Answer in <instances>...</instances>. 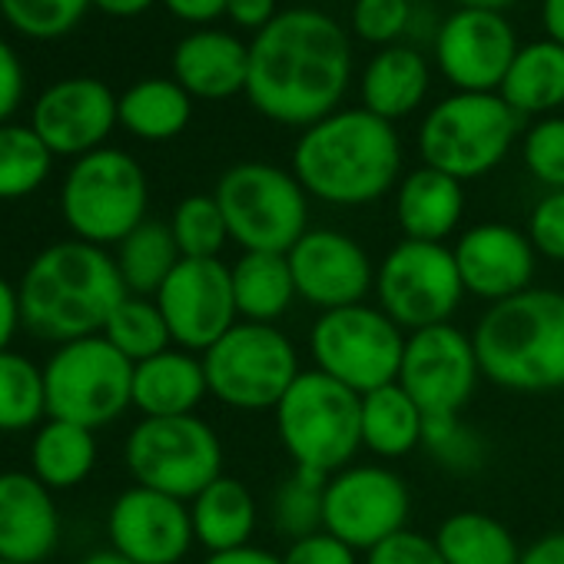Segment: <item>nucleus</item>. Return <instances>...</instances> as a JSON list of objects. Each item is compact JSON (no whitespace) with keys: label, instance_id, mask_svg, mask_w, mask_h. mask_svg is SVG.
I'll return each instance as SVG.
<instances>
[{"label":"nucleus","instance_id":"1","mask_svg":"<svg viewBox=\"0 0 564 564\" xmlns=\"http://www.w3.org/2000/svg\"><path fill=\"white\" fill-rule=\"evenodd\" d=\"M352 47L346 31L313 8L282 11L249 44V104L272 123L303 127L339 110L349 90Z\"/></svg>","mask_w":564,"mask_h":564},{"label":"nucleus","instance_id":"2","mask_svg":"<svg viewBox=\"0 0 564 564\" xmlns=\"http://www.w3.org/2000/svg\"><path fill=\"white\" fill-rule=\"evenodd\" d=\"M127 296L117 259L84 239L47 246L28 265L18 290L21 323L34 336L61 346L100 336Z\"/></svg>","mask_w":564,"mask_h":564},{"label":"nucleus","instance_id":"3","mask_svg":"<svg viewBox=\"0 0 564 564\" xmlns=\"http://www.w3.org/2000/svg\"><path fill=\"white\" fill-rule=\"evenodd\" d=\"M293 173L310 196L329 206H369L395 189L402 173L395 123L366 107L336 110L303 130L293 150Z\"/></svg>","mask_w":564,"mask_h":564},{"label":"nucleus","instance_id":"4","mask_svg":"<svg viewBox=\"0 0 564 564\" xmlns=\"http://www.w3.org/2000/svg\"><path fill=\"white\" fill-rule=\"evenodd\" d=\"M475 356L481 379L508 392L564 389V293L524 290L478 319Z\"/></svg>","mask_w":564,"mask_h":564},{"label":"nucleus","instance_id":"5","mask_svg":"<svg viewBox=\"0 0 564 564\" xmlns=\"http://www.w3.org/2000/svg\"><path fill=\"white\" fill-rule=\"evenodd\" d=\"M362 395L329 379L319 369L300 372V379L272 409L279 442L296 468L336 475L352 465L362 448Z\"/></svg>","mask_w":564,"mask_h":564},{"label":"nucleus","instance_id":"6","mask_svg":"<svg viewBox=\"0 0 564 564\" xmlns=\"http://www.w3.org/2000/svg\"><path fill=\"white\" fill-rule=\"evenodd\" d=\"M213 196L242 252H290L310 232V193L290 170L259 160L236 163Z\"/></svg>","mask_w":564,"mask_h":564},{"label":"nucleus","instance_id":"7","mask_svg":"<svg viewBox=\"0 0 564 564\" xmlns=\"http://www.w3.org/2000/svg\"><path fill=\"white\" fill-rule=\"evenodd\" d=\"M521 117L498 94H455L435 104L419 130L422 163L458 183L491 173L514 147Z\"/></svg>","mask_w":564,"mask_h":564},{"label":"nucleus","instance_id":"8","mask_svg":"<svg viewBox=\"0 0 564 564\" xmlns=\"http://www.w3.org/2000/svg\"><path fill=\"white\" fill-rule=\"evenodd\" d=\"M206 386L236 412H269L300 379V356L279 326L236 323L219 343L203 352Z\"/></svg>","mask_w":564,"mask_h":564},{"label":"nucleus","instance_id":"9","mask_svg":"<svg viewBox=\"0 0 564 564\" xmlns=\"http://www.w3.org/2000/svg\"><path fill=\"white\" fill-rule=\"evenodd\" d=\"M150 186L143 166L123 150H94L74 163L61 189V209L77 239L123 242L147 219Z\"/></svg>","mask_w":564,"mask_h":564},{"label":"nucleus","instance_id":"10","mask_svg":"<svg viewBox=\"0 0 564 564\" xmlns=\"http://www.w3.org/2000/svg\"><path fill=\"white\" fill-rule=\"evenodd\" d=\"M310 352L319 372L366 395L399 382L405 333L369 303L319 313L310 329Z\"/></svg>","mask_w":564,"mask_h":564},{"label":"nucleus","instance_id":"11","mask_svg":"<svg viewBox=\"0 0 564 564\" xmlns=\"http://www.w3.org/2000/svg\"><path fill=\"white\" fill-rule=\"evenodd\" d=\"M47 415L100 429L133 405V362L104 336L64 343L44 369Z\"/></svg>","mask_w":564,"mask_h":564},{"label":"nucleus","instance_id":"12","mask_svg":"<svg viewBox=\"0 0 564 564\" xmlns=\"http://www.w3.org/2000/svg\"><path fill=\"white\" fill-rule=\"evenodd\" d=\"M379 310L409 336L452 323L465 300L455 252L445 242L402 239L376 269Z\"/></svg>","mask_w":564,"mask_h":564},{"label":"nucleus","instance_id":"13","mask_svg":"<svg viewBox=\"0 0 564 564\" xmlns=\"http://www.w3.org/2000/svg\"><path fill=\"white\" fill-rule=\"evenodd\" d=\"M127 468L137 485L193 501L223 475V442L199 415L143 419L127 438Z\"/></svg>","mask_w":564,"mask_h":564},{"label":"nucleus","instance_id":"14","mask_svg":"<svg viewBox=\"0 0 564 564\" xmlns=\"http://www.w3.org/2000/svg\"><path fill=\"white\" fill-rule=\"evenodd\" d=\"M409 511V485L386 465H346L326 481L323 528L356 551H372L405 531Z\"/></svg>","mask_w":564,"mask_h":564},{"label":"nucleus","instance_id":"15","mask_svg":"<svg viewBox=\"0 0 564 564\" xmlns=\"http://www.w3.org/2000/svg\"><path fill=\"white\" fill-rule=\"evenodd\" d=\"M478 379L481 366L475 343L458 326L442 323L405 336L399 386L412 395L425 419L462 415L478 389Z\"/></svg>","mask_w":564,"mask_h":564},{"label":"nucleus","instance_id":"16","mask_svg":"<svg viewBox=\"0 0 564 564\" xmlns=\"http://www.w3.org/2000/svg\"><path fill=\"white\" fill-rule=\"evenodd\" d=\"M156 306L186 352H206L239 323L232 272L223 259H180L156 293Z\"/></svg>","mask_w":564,"mask_h":564},{"label":"nucleus","instance_id":"17","mask_svg":"<svg viewBox=\"0 0 564 564\" xmlns=\"http://www.w3.org/2000/svg\"><path fill=\"white\" fill-rule=\"evenodd\" d=\"M296 296L319 313L359 306L376 290V265L362 242L343 229H310L290 252Z\"/></svg>","mask_w":564,"mask_h":564},{"label":"nucleus","instance_id":"18","mask_svg":"<svg viewBox=\"0 0 564 564\" xmlns=\"http://www.w3.org/2000/svg\"><path fill=\"white\" fill-rule=\"evenodd\" d=\"M518 37L498 11L458 8L435 37V64L458 94H498Z\"/></svg>","mask_w":564,"mask_h":564},{"label":"nucleus","instance_id":"19","mask_svg":"<svg viewBox=\"0 0 564 564\" xmlns=\"http://www.w3.org/2000/svg\"><path fill=\"white\" fill-rule=\"evenodd\" d=\"M120 97L97 77H67L47 87L31 113L34 133L54 156H87L120 123Z\"/></svg>","mask_w":564,"mask_h":564},{"label":"nucleus","instance_id":"20","mask_svg":"<svg viewBox=\"0 0 564 564\" xmlns=\"http://www.w3.org/2000/svg\"><path fill=\"white\" fill-rule=\"evenodd\" d=\"M107 531L113 551L137 564H180L196 541L189 505L143 485L127 488L113 501Z\"/></svg>","mask_w":564,"mask_h":564},{"label":"nucleus","instance_id":"21","mask_svg":"<svg viewBox=\"0 0 564 564\" xmlns=\"http://www.w3.org/2000/svg\"><path fill=\"white\" fill-rule=\"evenodd\" d=\"M452 252L465 296H478L488 306L531 290L534 282L538 249L528 232L508 223H478L465 229Z\"/></svg>","mask_w":564,"mask_h":564},{"label":"nucleus","instance_id":"22","mask_svg":"<svg viewBox=\"0 0 564 564\" xmlns=\"http://www.w3.org/2000/svg\"><path fill=\"white\" fill-rule=\"evenodd\" d=\"M61 538L51 488L28 471L0 475V561L41 564Z\"/></svg>","mask_w":564,"mask_h":564},{"label":"nucleus","instance_id":"23","mask_svg":"<svg viewBox=\"0 0 564 564\" xmlns=\"http://www.w3.org/2000/svg\"><path fill=\"white\" fill-rule=\"evenodd\" d=\"M173 80L199 100H229L246 94L249 44L226 31H193L173 51Z\"/></svg>","mask_w":564,"mask_h":564},{"label":"nucleus","instance_id":"24","mask_svg":"<svg viewBox=\"0 0 564 564\" xmlns=\"http://www.w3.org/2000/svg\"><path fill=\"white\" fill-rule=\"evenodd\" d=\"M206 395V369L203 356L196 352L166 349L133 366V405L143 412V419L196 415Z\"/></svg>","mask_w":564,"mask_h":564},{"label":"nucleus","instance_id":"25","mask_svg":"<svg viewBox=\"0 0 564 564\" xmlns=\"http://www.w3.org/2000/svg\"><path fill=\"white\" fill-rule=\"evenodd\" d=\"M465 213V189L455 176L419 166L412 170L395 193V219L405 239L415 242H445Z\"/></svg>","mask_w":564,"mask_h":564},{"label":"nucleus","instance_id":"26","mask_svg":"<svg viewBox=\"0 0 564 564\" xmlns=\"http://www.w3.org/2000/svg\"><path fill=\"white\" fill-rule=\"evenodd\" d=\"M189 521H193V538L209 554H219L249 544L259 521V508L252 491L239 478L219 475L189 501Z\"/></svg>","mask_w":564,"mask_h":564},{"label":"nucleus","instance_id":"27","mask_svg":"<svg viewBox=\"0 0 564 564\" xmlns=\"http://www.w3.org/2000/svg\"><path fill=\"white\" fill-rule=\"evenodd\" d=\"M429 94V64L412 47H382L362 74V107L389 123L415 113Z\"/></svg>","mask_w":564,"mask_h":564},{"label":"nucleus","instance_id":"28","mask_svg":"<svg viewBox=\"0 0 564 564\" xmlns=\"http://www.w3.org/2000/svg\"><path fill=\"white\" fill-rule=\"evenodd\" d=\"M232 296L242 323L275 326L290 313L296 296V279L286 252H242L232 265Z\"/></svg>","mask_w":564,"mask_h":564},{"label":"nucleus","instance_id":"29","mask_svg":"<svg viewBox=\"0 0 564 564\" xmlns=\"http://www.w3.org/2000/svg\"><path fill=\"white\" fill-rule=\"evenodd\" d=\"M498 97L518 117H547L564 107V47L554 41L518 47Z\"/></svg>","mask_w":564,"mask_h":564},{"label":"nucleus","instance_id":"30","mask_svg":"<svg viewBox=\"0 0 564 564\" xmlns=\"http://www.w3.org/2000/svg\"><path fill=\"white\" fill-rule=\"evenodd\" d=\"M362 448L376 452L379 458H402L422 445L425 412L412 402V395L392 382L376 392L362 395Z\"/></svg>","mask_w":564,"mask_h":564},{"label":"nucleus","instance_id":"31","mask_svg":"<svg viewBox=\"0 0 564 564\" xmlns=\"http://www.w3.org/2000/svg\"><path fill=\"white\" fill-rule=\"evenodd\" d=\"M117 113L127 133L150 140V143H163L186 130L193 117V97L176 80L150 77V80L133 84L120 97Z\"/></svg>","mask_w":564,"mask_h":564},{"label":"nucleus","instance_id":"32","mask_svg":"<svg viewBox=\"0 0 564 564\" xmlns=\"http://www.w3.org/2000/svg\"><path fill=\"white\" fill-rule=\"evenodd\" d=\"M117 269L130 296H153L163 290L170 272L180 265L183 252L173 239L170 223L143 219L123 242H117Z\"/></svg>","mask_w":564,"mask_h":564},{"label":"nucleus","instance_id":"33","mask_svg":"<svg viewBox=\"0 0 564 564\" xmlns=\"http://www.w3.org/2000/svg\"><path fill=\"white\" fill-rule=\"evenodd\" d=\"M435 544L445 564H518L521 557L508 524L485 511L448 514L435 531Z\"/></svg>","mask_w":564,"mask_h":564},{"label":"nucleus","instance_id":"34","mask_svg":"<svg viewBox=\"0 0 564 564\" xmlns=\"http://www.w3.org/2000/svg\"><path fill=\"white\" fill-rule=\"evenodd\" d=\"M31 462H34V475L47 488H74L97 465V438L84 425L51 419L34 435Z\"/></svg>","mask_w":564,"mask_h":564},{"label":"nucleus","instance_id":"35","mask_svg":"<svg viewBox=\"0 0 564 564\" xmlns=\"http://www.w3.org/2000/svg\"><path fill=\"white\" fill-rule=\"evenodd\" d=\"M113 349H120L133 366L137 362H147L160 352H166L173 346V336H170V326L156 306V300H147V296H127L113 316L107 319L104 333H100Z\"/></svg>","mask_w":564,"mask_h":564},{"label":"nucleus","instance_id":"36","mask_svg":"<svg viewBox=\"0 0 564 564\" xmlns=\"http://www.w3.org/2000/svg\"><path fill=\"white\" fill-rule=\"evenodd\" d=\"M326 475L296 468L282 475L272 491V524L282 538H306L323 531V501H326Z\"/></svg>","mask_w":564,"mask_h":564},{"label":"nucleus","instance_id":"37","mask_svg":"<svg viewBox=\"0 0 564 564\" xmlns=\"http://www.w3.org/2000/svg\"><path fill=\"white\" fill-rule=\"evenodd\" d=\"M54 153L34 127H0V199L31 196L51 173Z\"/></svg>","mask_w":564,"mask_h":564},{"label":"nucleus","instance_id":"38","mask_svg":"<svg viewBox=\"0 0 564 564\" xmlns=\"http://www.w3.org/2000/svg\"><path fill=\"white\" fill-rule=\"evenodd\" d=\"M44 412V372L18 352H0V432L31 429Z\"/></svg>","mask_w":564,"mask_h":564},{"label":"nucleus","instance_id":"39","mask_svg":"<svg viewBox=\"0 0 564 564\" xmlns=\"http://www.w3.org/2000/svg\"><path fill=\"white\" fill-rule=\"evenodd\" d=\"M170 229L183 259H219L223 246L229 242L223 209L216 196H206V193L180 199V206L173 209Z\"/></svg>","mask_w":564,"mask_h":564},{"label":"nucleus","instance_id":"40","mask_svg":"<svg viewBox=\"0 0 564 564\" xmlns=\"http://www.w3.org/2000/svg\"><path fill=\"white\" fill-rule=\"evenodd\" d=\"M422 448L432 455L435 465H442V468H448L455 475H471L488 462L485 435H478V429L468 425L462 415H432V419H425Z\"/></svg>","mask_w":564,"mask_h":564},{"label":"nucleus","instance_id":"41","mask_svg":"<svg viewBox=\"0 0 564 564\" xmlns=\"http://www.w3.org/2000/svg\"><path fill=\"white\" fill-rule=\"evenodd\" d=\"M94 0H0V14L4 21L34 41H54L70 34Z\"/></svg>","mask_w":564,"mask_h":564},{"label":"nucleus","instance_id":"42","mask_svg":"<svg viewBox=\"0 0 564 564\" xmlns=\"http://www.w3.org/2000/svg\"><path fill=\"white\" fill-rule=\"evenodd\" d=\"M524 170L547 189H564V117L538 120L521 140Z\"/></svg>","mask_w":564,"mask_h":564},{"label":"nucleus","instance_id":"43","mask_svg":"<svg viewBox=\"0 0 564 564\" xmlns=\"http://www.w3.org/2000/svg\"><path fill=\"white\" fill-rule=\"evenodd\" d=\"M412 18V0H356L352 8V31L366 44L392 47Z\"/></svg>","mask_w":564,"mask_h":564},{"label":"nucleus","instance_id":"44","mask_svg":"<svg viewBox=\"0 0 564 564\" xmlns=\"http://www.w3.org/2000/svg\"><path fill=\"white\" fill-rule=\"evenodd\" d=\"M524 232L541 256L564 262V189H551L534 203Z\"/></svg>","mask_w":564,"mask_h":564},{"label":"nucleus","instance_id":"45","mask_svg":"<svg viewBox=\"0 0 564 564\" xmlns=\"http://www.w3.org/2000/svg\"><path fill=\"white\" fill-rule=\"evenodd\" d=\"M366 564H445L435 538L419 534L412 528L386 538L372 551H366Z\"/></svg>","mask_w":564,"mask_h":564},{"label":"nucleus","instance_id":"46","mask_svg":"<svg viewBox=\"0 0 564 564\" xmlns=\"http://www.w3.org/2000/svg\"><path fill=\"white\" fill-rule=\"evenodd\" d=\"M356 554H359L356 547H349L346 541H339L336 534L323 528L316 534L290 541L286 554H282V564H359Z\"/></svg>","mask_w":564,"mask_h":564},{"label":"nucleus","instance_id":"47","mask_svg":"<svg viewBox=\"0 0 564 564\" xmlns=\"http://www.w3.org/2000/svg\"><path fill=\"white\" fill-rule=\"evenodd\" d=\"M24 100V64L18 51L0 37V127H4Z\"/></svg>","mask_w":564,"mask_h":564},{"label":"nucleus","instance_id":"48","mask_svg":"<svg viewBox=\"0 0 564 564\" xmlns=\"http://www.w3.org/2000/svg\"><path fill=\"white\" fill-rule=\"evenodd\" d=\"M226 18L242 31H265L275 21V0H226Z\"/></svg>","mask_w":564,"mask_h":564},{"label":"nucleus","instance_id":"49","mask_svg":"<svg viewBox=\"0 0 564 564\" xmlns=\"http://www.w3.org/2000/svg\"><path fill=\"white\" fill-rule=\"evenodd\" d=\"M163 4L186 24H209L226 14V0H163Z\"/></svg>","mask_w":564,"mask_h":564},{"label":"nucleus","instance_id":"50","mask_svg":"<svg viewBox=\"0 0 564 564\" xmlns=\"http://www.w3.org/2000/svg\"><path fill=\"white\" fill-rule=\"evenodd\" d=\"M518 564H564V531H547L538 541H531Z\"/></svg>","mask_w":564,"mask_h":564},{"label":"nucleus","instance_id":"51","mask_svg":"<svg viewBox=\"0 0 564 564\" xmlns=\"http://www.w3.org/2000/svg\"><path fill=\"white\" fill-rule=\"evenodd\" d=\"M18 323H21V300L11 290V282L0 275V352H8V343L18 333Z\"/></svg>","mask_w":564,"mask_h":564},{"label":"nucleus","instance_id":"52","mask_svg":"<svg viewBox=\"0 0 564 564\" xmlns=\"http://www.w3.org/2000/svg\"><path fill=\"white\" fill-rule=\"evenodd\" d=\"M203 564H282V554H272L265 547L246 544V547H232V551L209 554Z\"/></svg>","mask_w":564,"mask_h":564},{"label":"nucleus","instance_id":"53","mask_svg":"<svg viewBox=\"0 0 564 564\" xmlns=\"http://www.w3.org/2000/svg\"><path fill=\"white\" fill-rule=\"evenodd\" d=\"M156 0H94V8L110 14V18H137L143 11H150Z\"/></svg>","mask_w":564,"mask_h":564},{"label":"nucleus","instance_id":"54","mask_svg":"<svg viewBox=\"0 0 564 564\" xmlns=\"http://www.w3.org/2000/svg\"><path fill=\"white\" fill-rule=\"evenodd\" d=\"M544 31H547V41L561 44L564 47V0H544Z\"/></svg>","mask_w":564,"mask_h":564},{"label":"nucleus","instance_id":"55","mask_svg":"<svg viewBox=\"0 0 564 564\" xmlns=\"http://www.w3.org/2000/svg\"><path fill=\"white\" fill-rule=\"evenodd\" d=\"M80 564H137V561H130V557H123L120 551L107 547V551H94V554H87Z\"/></svg>","mask_w":564,"mask_h":564},{"label":"nucleus","instance_id":"56","mask_svg":"<svg viewBox=\"0 0 564 564\" xmlns=\"http://www.w3.org/2000/svg\"><path fill=\"white\" fill-rule=\"evenodd\" d=\"M462 8H478V11H505L508 4H514V0H458Z\"/></svg>","mask_w":564,"mask_h":564},{"label":"nucleus","instance_id":"57","mask_svg":"<svg viewBox=\"0 0 564 564\" xmlns=\"http://www.w3.org/2000/svg\"><path fill=\"white\" fill-rule=\"evenodd\" d=\"M0 564H14V561H0Z\"/></svg>","mask_w":564,"mask_h":564}]
</instances>
